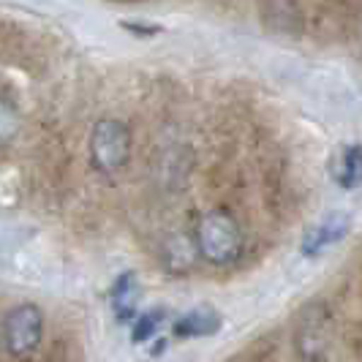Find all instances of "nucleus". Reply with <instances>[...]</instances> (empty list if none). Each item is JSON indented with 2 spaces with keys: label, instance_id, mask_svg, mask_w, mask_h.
<instances>
[{
  "label": "nucleus",
  "instance_id": "nucleus-1",
  "mask_svg": "<svg viewBox=\"0 0 362 362\" xmlns=\"http://www.w3.org/2000/svg\"><path fill=\"white\" fill-rule=\"evenodd\" d=\"M197 240H199V251L204 254V259L213 264H232L243 248L240 226L226 213H210L202 218Z\"/></svg>",
  "mask_w": 362,
  "mask_h": 362
},
{
  "label": "nucleus",
  "instance_id": "nucleus-2",
  "mask_svg": "<svg viewBox=\"0 0 362 362\" xmlns=\"http://www.w3.org/2000/svg\"><path fill=\"white\" fill-rule=\"evenodd\" d=\"M131 156V134L120 120L95 123L90 136V158L101 172L123 169Z\"/></svg>",
  "mask_w": 362,
  "mask_h": 362
},
{
  "label": "nucleus",
  "instance_id": "nucleus-3",
  "mask_svg": "<svg viewBox=\"0 0 362 362\" xmlns=\"http://www.w3.org/2000/svg\"><path fill=\"white\" fill-rule=\"evenodd\" d=\"M44 335V313L36 305H17L3 322V338L14 357L33 354Z\"/></svg>",
  "mask_w": 362,
  "mask_h": 362
},
{
  "label": "nucleus",
  "instance_id": "nucleus-4",
  "mask_svg": "<svg viewBox=\"0 0 362 362\" xmlns=\"http://www.w3.org/2000/svg\"><path fill=\"white\" fill-rule=\"evenodd\" d=\"M327 341H329V313L325 305H310L297 329V344L303 357L319 360L322 349H327Z\"/></svg>",
  "mask_w": 362,
  "mask_h": 362
},
{
  "label": "nucleus",
  "instance_id": "nucleus-5",
  "mask_svg": "<svg viewBox=\"0 0 362 362\" xmlns=\"http://www.w3.org/2000/svg\"><path fill=\"white\" fill-rule=\"evenodd\" d=\"M349 229H351V218H349V213H332V216H327V221H322V223L305 237V243H303V254L305 256L325 254L329 245L341 243V240L349 235Z\"/></svg>",
  "mask_w": 362,
  "mask_h": 362
},
{
  "label": "nucleus",
  "instance_id": "nucleus-6",
  "mask_svg": "<svg viewBox=\"0 0 362 362\" xmlns=\"http://www.w3.org/2000/svg\"><path fill=\"white\" fill-rule=\"evenodd\" d=\"M221 325L223 319L213 305H199L175 322V335L177 338H210L221 329Z\"/></svg>",
  "mask_w": 362,
  "mask_h": 362
},
{
  "label": "nucleus",
  "instance_id": "nucleus-7",
  "mask_svg": "<svg viewBox=\"0 0 362 362\" xmlns=\"http://www.w3.org/2000/svg\"><path fill=\"white\" fill-rule=\"evenodd\" d=\"M139 281H136V275L134 272H123L117 281H115V286H112V310H115V319L117 322H131L134 316H136V305H139Z\"/></svg>",
  "mask_w": 362,
  "mask_h": 362
},
{
  "label": "nucleus",
  "instance_id": "nucleus-8",
  "mask_svg": "<svg viewBox=\"0 0 362 362\" xmlns=\"http://www.w3.org/2000/svg\"><path fill=\"white\" fill-rule=\"evenodd\" d=\"M332 177L335 182L354 191L362 185V147H344V153L338 156V161L332 163Z\"/></svg>",
  "mask_w": 362,
  "mask_h": 362
},
{
  "label": "nucleus",
  "instance_id": "nucleus-9",
  "mask_svg": "<svg viewBox=\"0 0 362 362\" xmlns=\"http://www.w3.org/2000/svg\"><path fill=\"white\" fill-rule=\"evenodd\" d=\"M163 319H166V310H163V308H156V310H147V313H142V316L134 322L131 341H134V344H145V341H150V338L158 332V327H161Z\"/></svg>",
  "mask_w": 362,
  "mask_h": 362
},
{
  "label": "nucleus",
  "instance_id": "nucleus-10",
  "mask_svg": "<svg viewBox=\"0 0 362 362\" xmlns=\"http://www.w3.org/2000/svg\"><path fill=\"white\" fill-rule=\"evenodd\" d=\"M17 128H19L17 109L11 107L8 101H3V98H0V145H6L8 139H14Z\"/></svg>",
  "mask_w": 362,
  "mask_h": 362
},
{
  "label": "nucleus",
  "instance_id": "nucleus-11",
  "mask_svg": "<svg viewBox=\"0 0 362 362\" xmlns=\"http://www.w3.org/2000/svg\"><path fill=\"white\" fill-rule=\"evenodd\" d=\"M123 28H126L128 33H134V36H156V33H161V28H156V25H134V22H123Z\"/></svg>",
  "mask_w": 362,
  "mask_h": 362
},
{
  "label": "nucleus",
  "instance_id": "nucleus-12",
  "mask_svg": "<svg viewBox=\"0 0 362 362\" xmlns=\"http://www.w3.org/2000/svg\"><path fill=\"white\" fill-rule=\"evenodd\" d=\"M163 349H166V341H158V344H156V349H153L150 354H161Z\"/></svg>",
  "mask_w": 362,
  "mask_h": 362
}]
</instances>
